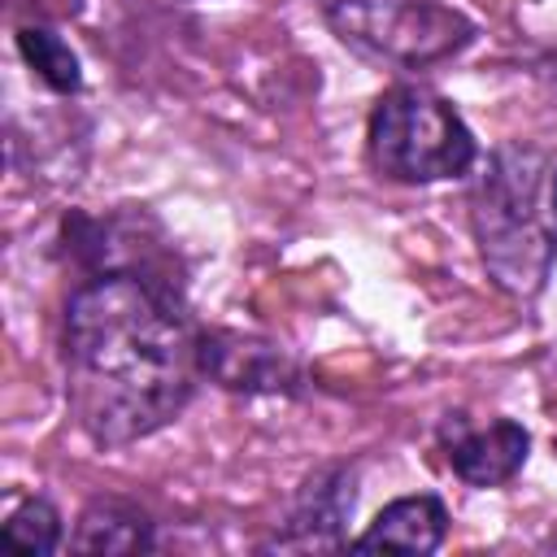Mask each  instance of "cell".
Here are the masks:
<instances>
[{
	"label": "cell",
	"mask_w": 557,
	"mask_h": 557,
	"mask_svg": "<svg viewBox=\"0 0 557 557\" xmlns=\"http://www.w3.org/2000/svg\"><path fill=\"white\" fill-rule=\"evenodd\" d=\"M65 400L100 448L170 426L196 396L200 326L174 265H126L78 278L61 313Z\"/></svg>",
	"instance_id": "obj_1"
},
{
	"label": "cell",
	"mask_w": 557,
	"mask_h": 557,
	"mask_svg": "<svg viewBox=\"0 0 557 557\" xmlns=\"http://www.w3.org/2000/svg\"><path fill=\"white\" fill-rule=\"evenodd\" d=\"M466 209L492 287L535 300L557 265V157L522 139L496 144L470 174Z\"/></svg>",
	"instance_id": "obj_2"
},
{
	"label": "cell",
	"mask_w": 557,
	"mask_h": 557,
	"mask_svg": "<svg viewBox=\"0 0 557 557\" xmlns=\"http://www.w3.org/2000/svg\"><path fill=\"white\" fill-rule=\"evenodd\" d=\"M366 157L387 183L431 187L470 178L483 152L444 91L426 83H392L366 117Z\"/></svg>",
	"instance_id": "obj_3"
},
{
	"label": "cell",
	"mask_w": 557,
	"mask_h": 557,
	"mask_svg": "<svg viewBox=\"0 0 557 557\" xmlns=\"http://www.w3.org/2000/svg\"><path fill=\"white\" fill-rule=\"evenodd\" d=\"M322 17L344 48L396 70H431L479 39L474 17L444 0H326Z\"/></svg>",
	"instance_id": "obj_4"
},
{
	"label": "cell",
	"mask_w": 557,
	"mask_h": 557,
	"mask_svg": "<svg viewBox=\"0 0 557 557\" xmlns=\"http://www.w3.org/2000/svg\"><path fill=\"white\" fill-rule=\"evenodd\" d=\"M357 509V466L322 461L292 492L274 531L257 544L261 553H335L348 548V522Z\"/></svg>",
	"instance_id": "obj_5"
},
{
	"label": "cell",
	"mask_w": 557,
	"mask_h": 557,
	"mask_svg": "<svg viewBox=\"0 0 557 557\" xmlns=\"http://www.w3.org/2000/svg\"><path fill=\"white\" fill-rule=\"evenodd\" d=\"M435 444L444 453V466L466 487H505L518 479V470L531 457V431L513 418H487L474 422L466 409H448L435 422Z\"/></svg>",
	"instance_id": "obj_6"
},
{
	"label": "cell",
	"mask_w": 557,
	"mask_h": 557,
	"mask_svg": "<svg viewBox=\"0 0 557 557\" xmlns=\"http://www.w3.org/2000/svg\"><path fill=\"white\" fill-rule=\"evenodd\" d=\"M200 374L222 392L239 396H300L305 370L300 361L261 335H239L222 326H200Z\"/></svg>",
	"instance_id": "obj_7"
},
{
	"label": "cell",
	"mask_w": 557,
	"mask_h": 557,
	"mask_svg": "<svg viewBox=\"0 0 557 557\" xmlns=\"http://www.w3.org/2000/svg\"><path fill=\"white\" fill-rule=\"evenodd\" d=\"M448 535V505L435 492H413V496H396L392 505H383L374 513V522H366L361 535L348 540L352 553H435Z\"/></svg>",
	"instance_id": "obj_8"
},
{
	"label": "cell",
	"mask_w": 557,
	"mask_h": 557,
	"mask_svg": "<svg viewBox=\"0 0 557 557\" xmlns=\"http://www.w3.org/2000/svg\"><path fill=\"white\" fill-rule=\"evenodd\" d=\"M70 548L74 553H109V557L152 553L157 548V522L131 496H91L74 522Z\"/></svg>",
	"instance_id": "obj_9"
},
{
	"label": "cell",
	"mask_w": 557,
	"mask_h": 557,
	"mask_svg": "<svg viewBox=\"0 0 557 557\" xmlns=\"http://www.w3.org/2000/svg\"><path fill=\"white\" fill-rule=\"evenodd\" d=\"M13 48H17L22 65L35 74V83H44L52 96H65L70 100V96L83 91V61H78V52L52 26H44V22L17 26Z\"/></svg>",
	"instance_id": "obj_10"
},
{
	"label": "cell",
	"mask_w": 557,
	"mask_h": 557,
	"mask_svg": "<svg viewBox=\"0 0 557 557\" xmlns=\"http://www.w3.org/2000/svg\"><path fill=\"white\" fill-rule=\"evenodd\" d=\"M0 535H4V544L22 548L30 557H48L65 544V522H61V509L48 496H26L17 509H9Z\"/></svg>",
	"instance_id": "obj_11"
}]
</instances>
